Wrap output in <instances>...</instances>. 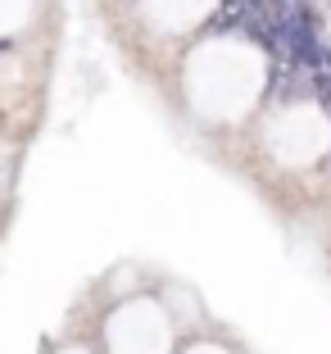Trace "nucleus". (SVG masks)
<instances>
[{
	"label": "nucleus",
	"instance_id": "f257e3e1",
	"mask_svg": "<svg viewBox=\"0 0 331 354\" xmlns=\"http://www.w3.org/2000/svg\"><path fill=\"white\" fill-rule=\"evenodd\" d=\"M295 5H304V0H295Z\"/></svg>",
	"mask_w": 331,
	"mask_h": 354
}]
</instances>
